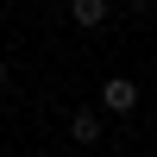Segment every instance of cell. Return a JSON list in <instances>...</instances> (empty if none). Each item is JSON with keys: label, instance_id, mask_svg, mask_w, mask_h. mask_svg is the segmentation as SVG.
<instances>
[{"label": "cell", "instance_id": "3", "mask_svg": "<svg viewBox=\"0 0 157 157\" xmlns=\"http://www.w3.org/2000/svg\"><path fill=\"white\" fill-rule=\"evenodd\" d=\"M69 19H75V25H88V32H94V25L107 19V0H69Z\"/></svg>", "mask_w": 157, "mask_h": 157}, {"label": "cell", "instance_id": "4", "mask_svg": "<svg viewBox=\"0 0 157 157\" xmlns=\"http://www.w3.org/2000/svg\"><path fill=\"white\" fill-rule=\"evenodd\" d=\"M0 82H6V63H0Z\"/></svg>", "mask_w": 157, "mask_h": 157}, {"label": "cell", "instance_id": "1", "mask_svg": "<svg viewBox=\"0 0 157 157\" xmlns=\"http://www.w3.org/2000/svg\"><path fill=\"white\" fill-rule=\"evenodd\" d=\"M101 107H107V113H132V107H138V82L107 75V82H101Z\"/></svg>", "mask_w": 157, "mask_h": 157}, {"label": "cell", "instance_id": "2", "mask_svg": "<svg viewBox=\"0 0 157 157\" xmlns=\"http://www.w3.org/2000/svg\"><path fill=\"white\" fill-rule=\"evenodd\" d=\"M69 138H75V145H101V113L75 107V120H69Z\"/></svg>", "mask_w": 157, "mask_h": 157}]
</instances>
